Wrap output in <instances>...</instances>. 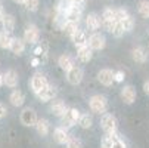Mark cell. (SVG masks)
I'll return each instance as SVG.
<instances>
[{"instance_id": "obj_1", "label": "cell", "mask_w": 149, "mask_h": 148, "mask_svg": "<svg viewBox=\"0 0 149 148\" xmlns=\"http://www.w3.org/2000/svg\"><path fill=\"white\" fill-rule=\"evenodd\" d=\"M89 107L96 114H103L108 110V99L103 95H93L89 101Z\"/></svg>"}, {"instance_id": "obj_2", "label": "cell", "mask_w": 149, "mask_h": 148, "mask_svg": "<svg viewBox=\"0 0 149 148\" xmlns=\"http://www.w3.org/2000/svg\"><path fill=\"white\" fill-rule=\"evenodd\" d=\"M62 119V124L65 126V128H71V126H74L78 119H80V111L77 108H68L65 113H63V116H61Z\"/></svg>"}, {"instance_id": "obj_3", "label": "cell", "mask_w": 149, "mask_h": 148, "mask_svg": "<svg viewBox=\"0 0 149 148\" xmlns=\"http://www.w3.org/2000/svg\"><path fill=\"white\" fill-rule=\"evenodd\" d=\"M49 84L47 79L41 74V73H34V76L31 77V81H30V86H31V90L34 93H38L41 89H45Z\"/></svg>"}, {"instance_id": "obj_4", "label": "cell", "mask_w": 149, "mask_h": 148, "mask_svg": "<svg viewBox=\"0 0 149 148\" xmlns=\"http://www.w3.org/2000/svg\"><path fill=\"white\" fill-rule=\"evenodd\" d=\"M87 45L93 49V51H102L106 46V39L103 34L100 33H93L89 39H87Z\"/></svg>"}, {"instance_id": "obj_5", "label": "cell", "mask_w": 149, "mask_h": 148, "mask_svg": "<svg viewBox=\"0 0 149 148\" xmlns=\"http://www.w3.org/2000/svg\"><path fill=\"white\" fill-rule=\"evenodd\" d=\"M40 39V30L37 25L34 24H30L25 31H24V41L25 43H30V45H36Z\"/></svg>"}, {"instance_id": "obj_6", "label": "cell", "mask_w": 149, "mask_h": 148, "mask_svg": "<svg viewBox=\"0 0 149 148\" xmlns=\"http://www.w3.org/2000/svg\"><path fill=\"white\" fill-rule=\"evenodd\" d=\"M100 126H102V129L105 130V133L115 132L117 130V119L112 114H105L103 113V116L100 119Z\"/></svg>"}, {"instance_id": "obj_7", "label": "cell", "mask_w": 149, "mask_h": 148, "mask_svg": "<svg viewBox=\"0 0 149 148\" xmlns=\"http://www.w3.org/2000/svg\"><path fill=\"white\" fill-rule=\"evenodd\" d=\"M67 80L70 84H72V86H77V84L81 83L83 80V70L80 67H71L68 71H67Z\"/></svg>"}, {"instance_id": "obj_8", "label": "cell", "mask_w": 149, "mask_h": 148, "mask_svg": "<svg viewBox=\"0 0 149 148\" xmlns=\"http://www.w3.org/2000/svg\"><path fill=\"white\" fill-rule=\"evenodd\" d=\"M83 5H71L70 9L65 13V18L68 21H74V22H80V19L83 18Z\"/></svg>"}, {"instance_id": "obj_9", "label": "cell", "mask_w": 149, "mask_h": 148, "mask_svg": "<svg viewBox=\"0 0 149 148\" xmlns=\"http://www.w3.org/2000/svg\"><path fill=\"white\" fill-rule=\"evenodd\" d=\"M37 113L31 108H25L21 113V121H22L24 126H36L37 123Z\"/></svg>"}, {"instance_id": "obj_10", "label": "cell", "mask_w": 149, "mask_h": 148, "mask_svg": "<svg viewBox=\"0 0 149 148\" xmlns=\"http://www.w3.org/2000/svg\"><path fill=\"white\" fill-rule=\"evenodd\" d=\"M37 98L41 101V102H49V101H53L55 96H56V89L53 86H50V84H47V86L45 89H41L38 93H36Z\"/></svg>"}, {"instance_id": "obj_11", "label": "cell", "mask_w": 149, "mask_h": 148, "mask_svg": "<svg viewBox=\"0 0 149 148\" xmlns=\"http://www.w3.org/2000/svg\"><path fill=\"white\" fill-rule=\"evenodd\" d=\"M97 80L100 81V84L103 86H111L114 83V73L109 68H103L97 73Z\"/></svg>"}, {"instance_id": "obj_12", "label": "cell", "mask_w": 149, "mask_h": 148, "mask_svg": "<svg viewBox=\"0 0 149 148\" xmlns=\"http://www.w3.org/2000/svg\"><path fill=\"white\" fill-rule=\"evenodd\" d=\"M102 25V18L97 13H89L86 16V27L90 31H96Z\"/></svg>"}, {"instance_id": "obj_13", "label": "cell", "mask_w": 149, "mask_h": 148, "mask_svg": "<svg viewBox=\"0 0 149 148\" xmlns=\"http://www.w3.org/2000/svg\"><path fill=\"white\" fill-rule=\"evenodd\" d=\"M18 83H19V77L15 70H8L3 74V84H6L8 88H16Z\"/></svg>"}, {"instance_id": "obj_14", "label": "cell", "mask_w": 149, "mask_h": 148, "mask_svg": "<svg viewBox=\"0 0 149 148\" xmlns=\"http://www.w3.org/2000/svg\"><path fill=\"white\" fill-rule=\"evenodd\" d=\"M67 110H68V107L65 105V102H63L62 99H55V101H52V104H50V113H52L53 116H56V117L63 116V113H65Z\"/></svg>"}, {"instance_id": "obj_15", "label": "cell", "mask_w": 149, "mask_h": 148, "mask_svg": "<svg viewBox=\"0 0 149 148\" xmlns=\"http://www.w3.org/2000/svg\"><path fill=\"white\" fill-rule=\"evenodd\" d=\"M136 96H137V93H136V89L133 86H125L121 89V99L125 104H129V105L133 104L136 101Z\"/></svg>"}, {"instance_id": "obj_16", "label": "cell", "mask_w": 149, "mask_h": 148, "mask_svg": "<svg viewBox=\"0 0 149 148\" xmlns=\"http://www.w3.org/2000/svg\"><path fill=\"white\" fill-rule=\"evenodd\" d=\"M9 49H10V52L15 53V55H22V52L25 51V41H24V39L12 37Z\"/></svg>"}, {"instance_id": "obj_17", "label": "cell", "mask_w": 149, "mask_h": 148, "mask_svg": "<svg viewBox=\"0 0 149 148\" xmlns=\"http://www.w3.org/2000/svg\"><path fill=\"white\" fill-rule=\"evenodd\" d=\"M77 58H78L81 62H89V61H92V58H93V49H92L89 45H84V46L78 48V51H77Z\"/></svg>"}, {"instance_id": "obj_18", "label": "cell", "mask_w": 149, "mask_h": 148, "mask_svg": "<svg viewBox=\"0 0 149 148\" xmlns=\"http://www.w3.org/2000/svg\"><path fill=\"white\" fill-rule=\"evenodd\" d=\"M53 139H55V142H58L61 145H65L67 141L70 139V133H68L67 128H56L53 132Z\"/></svg>"}, {"instance_id": "obj_19", "label": "cell", "mask_w": 149, "mask_h": 148, "mask_svg": "<svg viewBox=\"0 0 149 148\" xmlns=\"http://www.w3.org/2000/svg\"><path fill=\"white\" fill-rule=\"evenodd\" d=\"M36 130L40 136H47L50 132V123L46 119H38L36 123Z\"/></svg>"}, {"instance_id": "obj_20", "label": "cell", "mask_w": 149, "mask_h": 148, "mask_svg": "<svg viewBox=\"0 0 149 148\" xmlns=\"http://www.w3.org/2000/svg\"><path fill=\"white\" fill-rule=\"evenodd\" d=\"M71 40L74 41V45H75L77 49L81 48V46H84V45H87V36H86V33H84L83 30H80V28L71 36Z\"/></svg>"}, {"instance_id": "obj_21", "label": "cell", "mask_w": 149, "mask_h": 148, "mask_svg": "<svg viewBox=\"0 0 149 148\" xmlns=\"http://www.w3.org/2000/svg\"><path fill=\"white\" fill-rule=\"evenodd\" d=\"M9 101L13 107H22L24 102H25V96L21 90H13L10 95H9Z\"/></svg>"}, {"instance_id": "obj_22", "label": "cell", "mask_w": 149, "mask_h": 148, "mask_svg": "<svg viewBox=\"0 0 149 148\" xmlns=\"http://www.w3.org/2000/svg\"><path fill=\"white\" fill-rule=\"evenodd\" d=\"M58 65H59L63 71H68L71 67H74V59H72L70 55L63 53V55H61L59 59H58Z\"/></svg>"}, {"instance_id": "obj_23", "label": "cell", "mask_w": 149, "mask_h": 148, "mask_svg": "<svg viewBox=\"0 0 149 148\" xmlns=\"http://www.w3.org/2000/svg\"><path fill=\"white\" fill-rule=\"evenodd\" d=\"M2 25H3V30L5 31L13 33V30H15V18H13V15L5 13V16L2 19Z\"/></svg>"}, {"instance_id": "obj_24", "label": "cell", "mask_w": 149, "mask_h": 148, "mask_svg": "<svg viewBox=\"0 0 149 148\" xmlns=\"http://www.w3.org/2000/svg\"><path fill=\"white\" fill-rule=\"evenodd\" d=\"M106 136L111 139L112 148H127L125 144H124V141H123V139L120 138V135L117 133V130H115V132H111V133H106Z\"/></svg>"}, {"instance_id": "obj_25", "label": "cell", "mask_w": 149, "mask_h": 148, "mask_svg": "<svg viewBox=\"0 0 149 148\" xmlns=\"http://www.w3.org/2000/svg\"><path fill=\"white\" fill-rule=\"evenodd\" d=\"M10 34H12V33L5 31V30L0 31V48H2V49H9L10 40H12V36H10Z\"/></svg>"}, {"instance_id": "obj_26", "label": "cell", "mask_w": 149, "mask_h": 148, "mask_svg": "<svg viewBox=\"0 0 149 148\" xmlns=\"http://www.w3.org/2000/svg\"><path fill=\"white\" fill-rule=\"evenodd\" d=\"M77 123L80 124V128L89 129V128H92V124H93V119H92V116H89V114H80V119H78Z\"/></svg>"}, {"instance_id": "obj_27", "label": "cell", "mask_w": 149, "mask_h": 148, "mask_svg": "<svg viewBox=\"0 0 149 148\" xmlns=\"http://www.w3.org/2000/svg\"><path fill=\"white\" fill-rule=\"evenodd\" d=\"M62 30L65 31V34H68L70 37L78 30V22H74V21H65V24H63V27H62Z\"/></svg>"}, {"instance_id": "obj_28", "label": "cell", "mask_w": 149, "mask_h": 148, "mask_svg": "<svg viewBox=\"0 0 149 148\" xmlns=\"http://www.w3.org/2000/svg\"><path fill=\"white\" fill-rule=\"evenodd\" d=\"M137 12L142 18H149V0H140L139 6H137Z\"/></svg>"}, {"instance_id": "obj_29", "label": "cell", "mask_w": 149, "mask_h": 148, "mask_svg": "<svg viewBox=\"0 0 149 148\" xmlns=\"http://www.w3.org/2000/svg\"><path fill=\"white\" fill-rule=\"evenodd\" d=\"M132 56H133V59L136 62H140V64L146 61V53H145V49L143 48H134L132 51Z\"/></svg>"}, {"instance_id": "obj_30", "label": "cell", "mask_w": 149, "mask_h": 148, "mask_svg": "<svg viewBox=\"0 0 149 148\" xmlns=\"http://www.w3.org/2000/svg\"><path fill=\"white\" fill-rule=\"evenodd\" d=\"M100 18H102V21H108V19L117 21V18H115V9H112V8H105Z\"/></svg>"}, {"instance_id": "obj_31", "label": "cell", "mask_w": 149, "mask_h": 148, "mask_svg": "<svg viewBox=\"0 0 149 148\" xmlns=\"http://www.w3.org/2000/svg\"><path fill=\"white\" fill-rule=\"evenodd\" d=\"M121 24H123V27H124V31H132L133 27H134V19H133L132 15H129L127 18H124V19L121 21Z\"/></svg>"}, {"instance_id": "obj_32", "label": "cell", "mask_w": 149, "mask_h": 148, "mask_svg": "<svg viewBox=\"0 0 149 148\" xmlns=\"http://www.w3.org/2000/svg\"><path fill=\"white\" fill-rule=\"evenodd\" d=\"M38 5H40V0H25V3H24L27 11L30 12H36L38 9Z\"/></svg>"}, {"instance_id": "obj_33", "label": "cell", "mask_w": 149, "mask_h": 148, "mask_svg": "<svg viewBox=\"0 0 149 148\" xmlns=\"http://www.w3.org/2000/svg\"><path fill=\"white\" fill-rule=\"evenodd\" d=\"M112 36H115V37H121L125 31H124V27H123V24L120 22V21H117L115 22V25H114V28H112Z\"/></svg>"}, {"instance_id": "obj_34", "label": "cell", "mask_w": 149, "mask_h": 148, "mask_svg": "<svg viewBox=\"0 0 149 148\" xmlns=\"http://www.w3.org/2000/svg\"><path fill=\"white\" fill-rule=\"evenodd\" d=\"M67 148H83V144H81V141L80 139H77V138H71L70 136V139L67 141Z\"/></svg>"}, {"instance_id": "obj_35", "label": "cell", "mask_w": 149, "mask_h": 148, "mask_svg": "<svg viewBox=\"0 0 149 148\" xmlns=\"http://www.w3.org/2000/svg\"><path fill=\"white\" fill-rule=\"evenodd\" d=\"M130 13L127 12V9H123V8H120V9H115V18H117V21H121L124 19V18H127Z\"/></svg>"}, {"instance_id": "obj_36", "label": "cell", "mask_w": 149, "mask_h": 148, "mask_svg": "<svg viewBox=\"0 0 149 148\" xmlns=\"http://www.w3.org/2000/svg\"><path fill=\"white\" fill-rule=\"evenodd\" d=\"M115 22L117 21H114V19H108V21H102V25L106 28V31H112V28H114V25H115Z\"/></svg>"}, {"instance_id": "obj_37", "label": "cell", "mask_w": 149, "mask_h": 148, "mask_svg": "<svg viewBox=\"0 0 149 148\" xmlns=\"http://www.w3.org/2000/svg\"><path fill=\"white\" fill-rule=\"evenodd\" d=\"M100 148H112V142L108 136H105L102 139V144H100Z\"/></svg>"}, {"instance_id": "obj_38", "label": "cell", "mask_w": 149, "mask_h": 148, "mask_svg": "<svg viewBox=\"0 0 149 148\" xmlns=\"http://www.w3.org/2000/svg\"><path fill=\"white\" fill-rule=\"evenodd\" d=\"M124 73L123 71H117V73H114V81H117V83H121L123 80H124Z\"/></svg>"}, {"instance_id": "obj_39", "label": "cell", "mask_w": 149, "mask_h": 148, "mask_svg": "<svg viewBox=\"0 0 149 148\" xmlns=\"http://www.w3.org/2000/svg\"><path fill=\"white\" fill-rule=\"evenodd\" d=\"M6 114H8V108L5 107L3 104H0V119H3Z\"/></svg>"}, {"instance_id": "obj_40", "label": "cell", "mask_w": 149, "mask_h": 148, "mask_svg": "<svg viewBox=\"0 0 149 148\" xmlns=\"http://www.w3.org/2000/svg\"><path fill=\"white\" fill-rule=\"evenodd\" d=\"M143 90H145V93L149 96V80H146V81L143 83Z\"/></svg>"}, {"instance_id": "obj_41", "label": "cell", "mask_w": 149, "mask_h": 148, "mask_svg": "<svg viewBox=\"0 0 149 148\" xmlns=\"http://www.w3.org/2000/svg\"><path fill=\"white\" fill-rule=\"evenodd\" d=\"M71 3H74V5H84V2L86 0H70Z\"/></svg>"}, {"instance_id": "obj_42", "label": "cell", "mask_w": 149, "mask_h": 148, "mask_svg": "<svg viewBox=\"0 0 149 148\" xmlns=\"http://www.w3.org/2000/svg\"><path fill=\"white\" fill-rule=\"evenodd\" d=\"M31 64H33V67H37V65H38V64H40V61H38V59H37V58H34V59H33V61H31Z\"/></svg>"}, {"instance_id": "obj_43", "label": "cell", "mask_w": 149, "mask_h": 148, "mask_svg": "<svg viewBox=\"0 0 149 148\" xmlns=\"http://www.w3.org/2000/svg\"><path fill=\"white\" fill-rule=\"evenodd\" d=\"M3 16H5V11H3V8H2V6H0V22H2Z\"/></svg>"}, {"instance_id": "obj_44", "label": "cell", "mask_w": 149, "mask_h": 148, "mask_svg": "<svg viewBox=\"0 0 149 148\" xmlns=\"http://www.w3.org/2000/svg\"><path fill=\"white\" fill-rule=\"evenodd\" d=\"M15 3H18V5H24L25 3V0H13Z\"/></svg>"}, {"instance_id": "obj_45", "label": "cell", "mask_w": 149, "mask_h": 148, "mask_svg": "<svg viewBox=\"0 0 149 148\" xmlns=\"http://www.w3.org/2000/svg\"><path fill=\"white\" fill-rule=\"evenodd\" d=\"M0 86H3V74L0 73Z\"/></svg>"}]
</instances>
